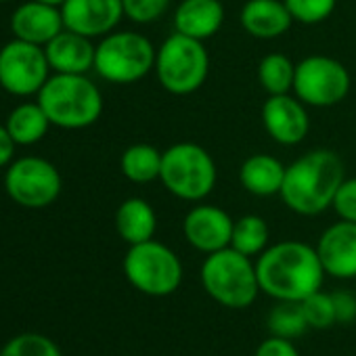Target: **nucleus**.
Returning a JSON list of instances; mask_svg holds the SVG:
<instances>
[{
	"mask_svg": "<svg viewBox=\"0 0 356 356\" xmlns=\"http://www.w3.org/2000/svg\"><path fill=\"white\" fill-rule=\"evenodd\" d=\"M256 273L260 291L277 302H302L325 279L316 248L293 239L268 245L256 260Z\"/></svg>",
	"mask_w": 356,
	"mask_h": 356,
	"instance_id": "1",
	"label": "nucleus"
},
{
	"mask_svg": "<svg viewBox=\"0 0 356 356\" xmlns=\"http://www.w3.org/2000/svg\"><path fill=\"white\" fill-rule=\"evenodd\" d=\"M343 161L331 149H312L287 165L283 204L300 216H318L333 206L343 183Z\"/></svg>",
	"mask_w": 356,
	"mask_h": 356,
	"instance_id": "2",
	"label": "nucleus"
},
{
	"mask_svg": "<svg viewBox=\"0 0 356 356\" xmlns=\"http://www.w3.org/2000/svg\"><path fill=\"white\" fill-rule=\"evenodd\" d=\"M51 126L82 130L92 126L103 113V95L86 74H55L38 92Z\"/></svg>",
	"mask_w": 356,
	"mask_h": 356,
	"instance_id": "3",
	"label": "nucleus"
},
{
	"mask_svg": "<svg viewBox=\"0 0 356 356\" xmlns=\"http://www.w3.org/2000/svg\"><path fill=\"white\" fill-rule=\"evenodd\" d=\"M159 181L178 200L204 202L218 181L216 161L197 143H176L161 155Z\"/></svg>",
	"mask_w": 356,
	"mask_h": 356,
	"instance_id": "4",
	"label": "nucleus"
},
{
	"mask_svg": "<svg viewBox=\"0 0 356 356\" xmlns=\"http://www.w3.org/2000/svg\"><path fill=\"white\" fill-rule=\"evenodd\" d=\"M206 293L225 308H248L260 293L256 262L233 248L208 254L202 264Z\"/></svg>",
	"mask_w": 356,
	"mask_h": 356,
	"instance_id": "5",
	"label": "nucleus"
},
{
	"mask_svg": "<svg viewBox=\"0 0 356 356\" xmlns=\"http://www.w3.org/2000/svg\"><path fill=\"white\" fill-rule=\"evenodd\" d=\"M153 72L165 92L176 97L193 95L210 74L208 49L202 40L174 32L157 49Z\"/></svg>",
	"mask_w": 356,
	"mask_h": 356,
	"instance_id": "6",
	"label": "nucleus"
},
{
	"mask_svg": "<svg viewBox=\"0 0 356 356\" xmlns=\"http://www.w3.org/2000/svg\"><path fill=\"white\" fill-rule=\"evenodd\" d=\"M157 49L138 32H111L95 51V72L111 84H134L155 67Z\"/></svg>",
	"mask_w": 356,
	"mask_h": 356,
	"instance_id": "7",
	"label": "nucleus"
},
{
	"mask_svg": "<svg viewBox=\"0 0 356 356\" xmlns=\"http://www.w3.org/2000/svg\"><path fill=\"white\" fill-rule=\"evenodd\" d=\"M124 275L136 291L165 298L183 283V262L165 243L149 239L130 245L124 256Z\"/></svg>",
	"mask_w": 356,
	"mask_h": 356,
	"instance_id": "8",
	"label": "nucleus"
},
{
	"mask_svg": "<svg viewBox=\"0 0 356 356\" xmlns=\"http://www.w3.org/2000/svg\"><path fill=\"white\" fill-rule=\"evenodd\" d=\"M350 72L333 57L310 55L296 63L293 95L306 107H333L350 92Z\"/></svg>",
	"mask_w": 356,
	"mask_h": 356,
	"instance_id": "9",
	"label": "nucleus"
},
{
	"mask_svg": "<svg viewBox=\"0 0 356 356\" xmlns=\"http://www.w3.org/2000/svg\"><path fill=\"white\" fill-rule=\"evenodd\" d=\"M61 174L42 157H22L13 161L5 174V189L22 208L40 210L57 202L61 195Z\"/></svg>",
	"mask_w": 356,
	"mask_h": 356,
	"instance_id": "10",
	"label": "nucleus"
},
{
	"mask_svg": "<svg viewBox=\"0 0 356 356\" xmlns=\"http://www.w3.org/2000/svg\"><path fill=\"white\" fill-rule=\"evenodd\" d=\"M49 72L51 65L44 47L15 38L0 49V86L9 95H38L51 78Z\"/></svg>",
	"mask_w": 356,
	"mask_h": 356,
	"instance_id": "11",
	"label": "nucleus"
},
{
	"mask_svg": "<svg viewBox=\"0 0 356 356\" xmlns=\"http://www.w3.org/2000/svg\"><path fill=\"white\" fill-rule=\"evenodd\" d=\"M235 220L218 206L200 204L191 208L183 220V233L189 245L202 254H214L231 248Z\"/></svg>",
	"mask_w": 356,
	"mask_h": 356,
	"instance_id": "12",
	"label": "nucleus"
},
{
	"mask_svg": "<svg viewBox=\"0 0 356 356\" xmlns=\"http://www.w3.org/2000/svg\"><path fill=\"white\" fill-rule=\"evenodd\" d=\"M262 124L270 138L279 145H300L308 130L310 118L306 105L293 95H270L262 105Z\"/></svg>",
	"mask_w": 356,
	"mask_h": 356,
	"instance_id": "13",
	"label": "nucleus"
},
{
	"mask_svg": "<svg viewBox=\"0 0 356 356\" xmlns=\"http://www.w3.org/2000/svg\"><path fill=\"white\" fill-rule=\"evenodd\" d=\"M63 26L86 38L111 34L124 17L122 0H65L61 5Z\"/></svg>",
	"mask_w": 356,
	"mask_h": 356,
	"instance_id": "14",
	"label": "nucleus"
},
{
	"mask_svg": "<svg viewBox=\"0 0 356 356\" xmlns=\"http://www.w3.org/2000/svg\"><path fill=\"white\" fill-rule=\"evenodd\" d=\"M325 268V275L335 279L356 277V225L348 220H337L327 227L314 245Z\"/></svg>",
	"mask_w": 356,
	"mask_h": 356,
	"instance_id": "15",
	"label": "nucleus"
},
{
	"mask_svg": "<svg viewBox=\"0 0 356 356\" xmlns=\"http://www.w3.org/2000/svg\"><path fill=\"white\" fill-rule=\"evenodd\" d=\"M11 30L19 40L47 47L57 34L65 30L61 7L38 3V0L24 3L15 9L11 17Z\"/></svg>",
	"mask_w": 356,
	"mask_h": 356,
	"instance_id": "16",
	"label": "nucleus"
},
{
	"mask_svg": "<svg viewBox=\"0 0 356 356\" xmlns=\"http://www.w3.org/2000/svg\"><path fill=\"white\" fill-rule=\"evenodd\" d=\"M95 51L92 38L63 30L47 47V59L55 74H88L95 70Z\"/></svg>",
	"mask_w": 356,
	"mask_h": 356,
	"instance_id": "17",
	"label": "nucleus"
},
{
	"mask_svg": "<svg viewBox=\"0 0 356 356\" xmlns=\"http://www.w3.org/2000/svg\"><path fill=\"white\" fill-rule=\"evenodd\" d=\"M225 24L220 0H183L174 11V30L189 38L206 42Z\"/></svg>",
	"mask_w": 356,
	"mask_h": 356,
	"instance_id": "18",
	"label": "nucleus"
},
{
	"mask_svg": "<svg viewBox=\"0 0 356 356\" xmlns=\"http://www.w3.org/2000/svg\"><path fill=\"white\" fill-rule=\"evenodd\" d=\"M239 19L241 28L258 40H275L293 24L283 0H248Z\"/></svg>",
	"mask_w": 356,
	"mask_h": 356,
	"instance_id": "19",
	"label": "nucleus"
},
{
	"mask_svg": "<svg viewBox=\"0 0 356 356\" xmlns=\"http://www.w3.org/2000/svg\"><path fill=\"white\" fill-rule=\"evenodd\" d=\"M285 172L287 165H283L277 157L268 153H254L241 163L239 181L248 193L256 197H270L281 193Z\"/></svg>",
	"mask_w": 356,
	"mask_h": 356,
	"instance_id": "20",
	"label": "nucleus"
},
{
	"mask_svg": "<svg viewBox=\"0 0 356 356\" xmlns=\"http://www.w3.org/2000/svg\"><path fill=\"white\" fill-rule=\"evenodd\" d=\"M157 229V216L149 202L143 197H128L115 212V231L128 243L136 245L153 239Z\"/></svg>",
	"mask_w": 356,
	"mask_h": 356,
	"instance_id": "21",
	"label": "nucleus"
},
{
	"mask_svg": "<svg viewBox=\"0 0 356 356\" xmlns=\"http://www.w3.org/2000/svg\"><path fill=\"white\" fill-rule=\"evenodd\" d=\"M161 155L163 151H159L153 145H147V143L130 145L120 157V170L130 183H136V185L159 181Z\"/></svg>",
	"mask_w": 356,
	"mask_h": 356,
	"instance_id": "22",
	"label": "nucleus"
},
{
	"mask_svg": "<svg viewBox=\"0 0 356 356\" xmlns=\"http://www.w3.org/2000/svg\"><path fill=\"white\" fill-rule=\"evenodd\" d=\"M5 126L15 145H36L49 132L51 122L40 103H24L9 113Z\"/></svg>",
	"mask_w": 356,
	"mask_h": 356,
	"instance_id": "23",
	"label": "nucleus"
},
{
	"mask_svg": "<svg viewBox=\"0 0 356 356\" xmlns=\"http://www.w3.org/2000/svg\"><path fill=\"white\" fill-rule=\"evenodd\" d=\"M270 241V229L262 216L256 214H245L235 220L233 225V237H231V248L237 250L243 256L258 258Z\"/></svg>",
	"mask_w": 356,
	"mask_h": 356,
	"instance_id": "24",
	"label": "nucleus"
},
{
	"mask_svg": "<svg viewBox=\"0 0 356 356\" xmlns=\"http://www.w3.org/2000/svg\"><path fill=\"white\" fill-rule=\"evenodd\" d=\"M293 78H296V63L283 53H270L258 65V80L268 97L291 92Z\"/></svg>",
	"mask_w": 356,
	"mask_h": 356,
	"instance_id": "25",
	"label": "nucleus"
},
{
	"mask_svg": "<svg viewBox=\"0 0 356 356\" xmlns=\"http://www.w3.org/2000/svg\"><path fill=\"white\" fill-rule=\"evenodd\" d=\"M266 325L270 335H279L287 339H296L310 329L300 302H277V306L268 314Z\"/></svg>",
	"mask_w": 356,
	"mask_h": 356,
	"instance_id": "26",
	"label": "nucleus"
},
{
	"mask_svg": "<svg viewBox=\"0 0 356 356\" xmlns=\"http://www.w3.org/2000/svg\"><path fill=\"white\" fill-rule=\"evenodd\" d=\"M0 356H61L57 343L40 333H24L11 339Z\"/></svg>",
	"mask_w": 356,
	"mask_h": 356,
	"instance_id": "27",
	"label": "nucleus"
},
{
	"mask_svg": "<svg viewBox=\"0 0 356 356\" xmlns=\"http://www.w3.org/2000/svg\"><path fill=\"white\" fill-rule=\"evenodd\" d=\"M293 22L304 26H316L331 17L337 0H283Z\"/></svg>",
	"mask_w": 356,
	"mask_h": 356,
	"instance_id": "28",
	"label": "nucleus"
},
{
	"mask_svg": "<svg viewBox=\"0 0 356 356\" xmlns=\"http://www.w3.org/2000/svg\"><path fill=\"white\" fill-rule=\"evenodd\" d=\"M300 304H302L304 316L308 321V327H312V329H329L331 325L337 323L331 293H325V291L318 289V291L310 293L306 300H302Z\"/></svg>",
	"mask_w": 356,
	"mask_h": 356,
	"instance_id": "29",
	"label": "nucleus"
},
{
	"mask_svg": "<svg viewBox=\"0 0 356 356\" xmlns=\"http://www.w3.org/2000/svg\"><path fill=\"white\" fill-rule=\"evenodd\" d=\"M122 5H124V17L145 26L165 15L170 0H122Z\"/></svg>",
	"mask_w": 356,
	"mask_h": 356,
	"instance_id": "30",
	"label": "nucleus"
},
{
	"mask_svg": "<svg viewBox=\"0 0 356 356\" xmlns=\"http://www.w3.org/2000/svg\"><path fill=\"white\" fill-rule=\"evenodd\" d=\"M331 208L341 220L356 225V178H343Z\"/></svg>",
	"mask_w": 356,
	"mask_h": 356,
	"instance_id": "31",
	"label": "nucleus"
},
{
	"mask_svg": "<svg viewBox=\"0 0 356 356\" xmlns=\"http://www.w3.org/2000/svg\"><path fill=\"white\" fill-rule=\"evenodd\" d=\"M254 356H300V354H298L296 346L291 343V339L270 335L264 341H260Z\"/></svg>",
	"mask_w": 356,
	"mask_h": 356,
	"instance_id": "32",
	"label": "nucleus"
},
{
	"mask_svg": "<svg viewBox=\"0 0 356 356\" xmlns=\"http://www.w3.org/2000/svg\"><path fill=\"white\" fill-rule=\"evenodd\" d=\"M331 298H333L337 323H352V321H356V296L352 291L339 289V291H333Z\"/></svg>",
	"mask_w": 356,
	"mask_h": 356,
	"instance_id": "33",
	"label": "nucleus"
},
{
	"mask_svg": "<svg viewBox=\"0 0 356 356\" xmlns=\"http://www.w3.org/2000/svg\"><path fill=\"white\" fill-rule=\"evenodd\" d=\"M15 153V140L11 138L5 124H0V168L11 163V157Z\"/></svg>",
	"mask_w": 356,
	"mask_h": 356,
	"instance_id": "34",
	"label": "nucleus"
},
{
	"mask_svg": "<svg viewBox=\"0 0 356 356\" xmlns=\"http://www.w3.org/2000/svg\"><path fill=\"white\" fill-rule=\"evenodd\" d=\"M38 3H47V5H53V7H61L65 0H38Z\"/></svg>",
	"mask_w": 356,
	"mask_h": 356,
	"instance_id": "35",
	"label": "nucleus"
},
{
	"mask_svg": "<svg viewBox=\"0 0 356 356\" xmlns=\"http://www.w3.org/2000/svg\"><path fill=\"white\" fill-rule=\"evenodd\" d=\"M0 3H9V0H0Z\"/></svg>",
	"mask_w": 356,
	"mask_h": 356,
	"instance_id": "36",
	"label": "nucleus"
}]
</instances>
